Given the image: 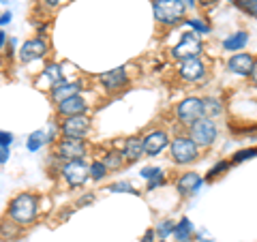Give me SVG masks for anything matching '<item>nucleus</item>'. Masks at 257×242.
<instances>
[{
    "label": "nucleus",
    "mask_w": 257,
    "mask_h": 242,
    "mask_svg": "<svg viewBox=\"0 0 257 242\" xmlns=\"http://www.w3.org/2000/svg\"><path fill=\"white\" fill-rule=\"evenodd\" d=\"M9 219L20 225V227H26L32 221L37 219V197L32 193H20L9 201Z\"/></svg>",
    "instance_id": "nucleus-1"
},
{
    "label": "nucleus",
    "mask_w": 257,
    "mask_h": 242,
    "mask_svg": "<svg viewBox=\"0 0 257 242\" xmlns=\"http://www.w3.org/2000/svg\"><path fill=\"white\" fill-rule=\"evenodd\" d=\"M187 3L184 0H152V13L155 20L163 26H176L184 20Z\"/></svg>",
    "instance_id": "nucleus-2"
},
{
    "label": "nucleus",
    "mask_w": 257,
    "mask_h": 242,
    "mask_svg": "<svg viewBox=\"0 0 257 242\" xmlns=\"http://www.w3.org/2000/svg\"><path fill=\"white\" fill-rule=\"evenodd\" d=\"M202 52H204V43H202V39L197 37V32L187 30V32H182L180 41L172 47V58L182 62L189 58H197Z\"/></svg>",
    "instance_id": "nucleus-3"
},
{
    "label": "nucleus",
    "mask_w": 257,
    "mask_h": 242,
    "mask_svg": "<svg viewBox=\"0 0 257 242\" xmlns=\"http://www.w3.org/2000/svg\"><path fill=\"white\" fill-rule=\"evenodd\" d=\"M170 150H172V161L178 165H189L199 157V146L193 142V137H184V135L176 137L170 144Z\"/></svg>",
    "instance_id": "nucleus-4"
},
{
    "label": "nucleus",
    "mask_w": 257,
    "mask_h": 242,
    "mask_svg": "<svg viewBox=\"0 0 257 242\" xmlns=\"http://www.w3.org/2000/svg\"><path fill=\"white\" fill-rule=\"evenodd\" d=\"M189 137H193V142H195L199 148H208V146H212L214 140L219 137V129H216L212 118L204 116L189 127Z\"/></svg>",
    "instance_id": "nucleus-5"
},
{
    "label": "nucleus",
    "mask_w": 257,
    "mask_h": 242,
    "mask_svg": "<svg viewBox=\"0 0 257 242\" xmlns=\"http://www.w3.org/2000/svg\"><path fill=\"white\" fill-rule=\"evenodd\" d=\"M204 116H206V107H204V99H199V96H187L176 105V118H178L180 125L191 127Z\"/></svg>",
    "instance_id": "nucleus-6"
},
{
    "label": "nucleus",
    "mask_w": 257,
    "mask_h": 242,
    "mask_svg": "<svg viewBox=\"0 0 257 242\" xmlns=\"http://www.w3.org/2000/svg\"><path fill=\"white\" fill-rule=\"evenodd\" d=\"M58 131L62 135V140H84L86 133L90 131V118L86 114L64 116V120L58 125Z\"/></svg>",
    "instance_id": "nucleus-7"
},
{
    "label": "nucleus",
    "mask_w": 257,
    "mask_h": 242,
    "mask_svg": "<svg viewBox=\"0 0 257 242\" xmlns=\"http://www.w3.org/2000/svg\"><path fill=\"white\" fill-rule=\"evenodd\" d=\"M62 178L67 180V184L71 189H79L84 187L86 180L90 178V165H86L82 159H75V161H67L62 165Z\"/></svg>",
    "instance_id": "nucleus-8"
},
{
    "label": "nucleus",
    "mask_w": 257,
    "mask_h": 242,
    "mask_svg": "<svg viewBox=\"0 0 257 242\" xmlns=\"http://www.w3.org/2000/svg\"><path fill=\"white\" fill-rule=\"evenodd\" d=\"M54 155L62 161H75L86 157V144L84 140H60L54 148Z\"/></svg>",
    "instance_id": "nucleus-9"
},
{
    "label": "nucleus",
    "mask_w": 257,
    "mask_h": 242,
    "mask_svg": "<svg viewBox=\"0 0 257 242\" xmlns=\"http://www.w3.org/2000/svg\"><path fill=\"white\" fill-rule=\"evenodd\" d=\"M99 82H101V86L105 88L107 92H111V94L124 90V88L128 86L126 67H116V69L107 71V73H101V75H99Z\"/></svg>",
    "instance_id": "nucleus-10"
},
{
    "label": "nucleus",
    "mask_w": 257,
    "mask_h": 242,
    "mask_svg": "<svg viewBox=\"0 0 257 242\" xmlns=\"http://www.w3.org/2000/svg\"><path fill=\"white\" fill-rule=\"evenodd\" d=\"M144 140V150H146V157H157L159 152H163L170 146V135L163 129H155L142 137Z\"/></svg>",
    "instance_id": "nucleus-11"
},
{
    "label": "nucleus",
    "mask_w": 257,
    "mask_h": 242,
    "mask_svg": "<svg viewBox=\"0 0 257 242\" xmlns=\"http://www.w3.org/2000/svg\"><path fill=\"white\" fill-rule=\"evenodd\" d=\"M178 75L184 79V82H202L206 77V64L202 62V58H189L182 60L178 67Z\"/></svg>",
    "instance_id": "nucleus-12"
},
{
    "label": "nucleus",
    "mask_w": 257,
    "mask_h": 242,
    "mask_svg": "<svg viewBox=\"0 0 257 242\" xmlns=\"http://www.w3.org/2000/svg\"><path fill=\"white\" fill-rule=\"evenodd\" d=\"M50 52V45H47L45 39H28L26 43L20 47V60L22 62H32L39 60Z\"/></svg>",
    "instance_id": "nucleus-13"
},
{
    "label": "nucleus",
    "mask_w": 257,
    "mask_h": 242,
    "mask_svg": "<svg viewBox=\"0 0 257 242\" xmlns=\"http://www.w3.org/2000/svg\"><path fill=\"white\" fill-rule=\"evenodd\" d=\"M253 64H255V58L251 54L240 52V54H234L227 60V69L231 71V73H236V75L248 77V75H251V71H253Z\"/></svg>",
    "instance_id": "nucleus-14"
},
{
    "label": "nucleus",
    "mask_w": 257,
    "mask_h": 242,
    "mask_svg": "<svg viewBox=\"0 0 257 242\" xmlns=\"http://www.w3.org/2000/svg\"><path fill=\"white\" fill-rule=\"evenodd\" d=\"M56 111H58L60 116H77V114H86L88 111V103L82 94H75V96H69V99H64L62 103L56 105Z\"/></svg>",
    "instance_id": "nucleus-15"
},
{
    "label": "nucleus",
    "mask_w": 257,
    "mask_h": 242,
    "mask_svg": "<svg viewBox=\"0 0 257 242\" xmlns=\"http://www.w3.org/2000/svg\"><path fill=\"white\" fill-rule=\"evenodd\" d=\"M202 182H204V178L197 172H184L180 178L176 180V191H178L182 197H187V195L197 193V189L202 187Z\"/></svg>",
    "instance_id": "nucleus-16"
},
{
    "label": "nucleus",
    "mask_w": 257,
    "mask_h": 242,
    "mask_svg": "<svg viewBox=\"0 0 257 242\" xmlns=\"http://www.w3.org/2000/svg\"><path fill=\"white\" fill-rule=\"evenodd\" d=\"M79 92H82V84L79 82H67V79H62V82H58L50 90V96H52V101L56 103V105H58V103H62L64 99L75 96Z\"/></svg>",
    "instance_id": "nucleus-17"
},
{
    "label": "nucleus",
    "mask_w": 257,
    "mask_h": 242,
    "mask_svg": "<svg viewBox=\"0 0 257 242\" xmlns=\"http://www.w3.org/2000/svg\"><path fill=\"white\" fill-rule=\"evenodd\" d=\"M144 155H146L144 140H140V137H128L124 142V148H122V157L126 163H135V161H140Z\"/></svg>",
    "instance_id": "nucleus-18"
},
{
    "label": "nucleus",
    "mask_w": 257,
    "mask_h": 242,
    "mask_svg": "<svg viewBox=\"0 0 257 242\" xmlns=\"http://www.w3.org/2000/svg\"><path fill=\"white\" fill-rule=\"evenodd\" d=\"M43 82H45V88H50V90H52V88L58 84V82H62V71H60L58 64H47V67L43 69V75H41V79L37 82V86L41 88Z\"/></svg>",
    "instance_id": "nucleus-19"
},
{
    "label": "nucleus",
    "mask_w": 257,
    "mask_h": 242,
    "mask_svg": "<svg viewBox=\"0 0 257 242\" xmlns=\"http://www.w3.org/2000/svg\"><path fill=\"white\" fill-rule=\"evenodd\" d=\"M248 43V35L246 32H234V35H229L227 39L223 41V50L225 52H240V50H244Z\"/></svg>",
    "instance_id": "nucleus-20"
},
{
    "label": "nucleus",
    "mask_w": 257,
    "mask_h": 242,
    "mask_svg": "<svg viewBox=\"0 0 257 242\" xmlns=\"http://www.w3.org/2000/svg\"><path fill=\"white\" fill-rule=\"evenodd\" d=\"M191 236H193V223L187 216H182L180 223H176V227H174V238L178 242H189Z\"/></svg>",
    "instance_id": "nucleus-21"
},
{
    "label": "nucleus",
    "mask_w": 257,
    "mask_h": 242,
    "mask_svg": "<svg viewBox=\"0 0 257 242\" xmlns=\"http://www.w3.org/2000/svg\"><path fill=\"white\" fill-rule=\"evenodd\" d=\"M45 142H50V137H47V133L43 131V129H39V131H32L30 133L28 142H26V148L30 152H39V150L45 146Z\"/></svg>",
    "instance_id": "nucleus-22"
},
{
    "label": "nucleus",
    "mask_w": 257,
    "mask_h": 242,
    "mask_svg": "<svg viewBox=\"0 0 257 242\" xmlns=\"http://www.w3.org/2000/svg\"><path fill=\"white\" fill-rule=\"evenodd\" d=\"M101 161H103V163H105L109 169H120V167H122V165L126 163V161H124V157H122V152H116V150L107 152V155L103 157Z\"/></svg>",
    "instance_id": "nucleus-23"
},
{
    "label": "nucleus",
    "mask_w": 257,
    "mask_h": 242,
    "mask_svg": "<svg viewBox=\"0 0 257 242\" xmlns=\"http://www.w3.org/2000/svg\"><path fill=\"white\" fill-rule=\"evenodd\" d=\"M107 174H109V167L103 163V161H92L90 163V178L92 180H103V178H107Z\"/></svg>",
    "instance_id": "nucleus-24"
},
{
    "label": "nucleus",
    "mask_w": 257,
    "mask_h": 242,
    "mask_svg": "<svg viewBox=\"0 0 257 242\" xmlns=\"http://www.w3.org/2000/svg\"><path fill=\"white\" fill-rule=\"evenodd\" d=\"M231 165H234V163H231V161H219V163H216V165L210 169V172H208L206 180H208V182H212L214 178H219V176H223L225 172H227V169H229Z\"/></svg>",
    "instance_id": "nucleus-25"
},
{
    "label": "nucleus",
    "mask_w": 257,
    "mask_h": 242,
    "mask_svg": "<svg viewBox=\"0 0 257 242\" xmlns=\"http://www.w3.org/2000/svg\"><path fill=\"white\" fill-rule=\"evenodd\" d=\"M184 24H187L189 28H193V30H197V35H208L210 32V24L208 22H202V20H195V18H189V20H184Z\"/></svg>",
    "instance_id": "nucleus-26"
},
{
    "label": "nucleus",
    "mask_w": 257,
    "mask_h": 242,
    "mask_svg": "<svg viewBox=\"0 0 257 242\" xmlns=\"http://www.w3.org/2000/svg\"><path fill=\"white\" fill-rule=\"evenodd\" d=\"M204 107H206V116H208V118H210V116H219L221 111H223L221 103L216 101V99H212V96H208V99H204Z\"/></svg>",
    "instance_id": "nucleus-27"
},
{
    "label": "nucleus",
    "mask_w": 257,
    "mask_h": 242,
    "mask_svg": "<svg viewBox=\"0 0 257 242\" xmlns=\"http://www.w3.org/2000/svg\"><path fill=\"white\" fill-rule=\"evenodd\" d=\"M257 157V146L255 148H246V150H238L234 157H231V163H242V161H248V159H255Z\"/></svg>",
    "instance_id": "nucleus-28"
},
{
    "label": "nucleus",
    "mask_w": 257,
    "mask_h": 242,
    "mask_svg": "<svg viewBox=\"0 0 257 242\" xmlns=\"http://www.w3.org/2000/svg\"><path fill=\"white\" fill-rule=\"evenodd\" d=\"M109 193H131V195H140L138 191H135L128 182H111L109 187H107Z\"/></svg>",
    "instance_id": "nucleus-29"
},
{
    "label": "nucleus",
    "mask_w": 257,
    "mask_h": 242,
    "mask_svg": "<svg viewBox=\"0 0 257 242\" xmlns=\"http://www.w3.org/2000/svg\"><path fill=\"white\" fill-rule=\"evenodd\" d=\"M236 7H238L240 11L248 13L251 18H257V0H238Z\"/></svg>",
    "instance_id": "nucleus-30"
},
{
    "label": "nucleus",
    "mask_w": 257,
    "mask_h": 242,
    "mask_svg": "<svg viewBox=\"0 0 257 242\" xmlns=\"http://www.w3.org/2000/svg\"><path fill=\"white\" fill-rule=\"evenodd\" d=\"M174 227H176V225L172 223V221H161L159 225H157V236H161V238H167V236H170V233H174Z\"/></svg>",
    "instance_id": "nucleus-31"
},
{
    "label": "nucleus",
    "mask_w": 257,
    "mask_h": 242,
    "mask_svg": "<svg viewBox=\"0 0 257 242\" xmlns=\"http://www.w3.org/2000/svg\"><path fill=\"white\" fill-rule=\"evenodd\" d=\"M161 174H163V169L155 167V165H152V167H144L142 172H140V176H142L144 180H152V178H157V176H161Z\"/></svg>",
    "instance_id": "nucleus-32"
},
{
    "label": "nucleus",
    "mask_w": 257,
    "mask_h": 242,
    "mask_svg": "<svg viewBox=\"0 0 257 242\" xmlns=\"http://www.w3.org/2000/svg\"><path fill=\"white\" fill-rule=\"evenodd\" d=\"M167 180H165V176L161 174V176H157V178H152V180H148V191H155V189H159V187H163Z\"/></svg>",
    "instance_id": "nucleus-33"
},
{
    "label": "nucleus",
    "mask_w": 257,
    "mask_h": 242,
    "mask_svg": "<svg viewBox=\"0 0 257 242\" xmlns=\"http://www.w3.org/2000/svg\"><path fill=\"white\" fill-rule=\"evenodd\" d=\"M11 142H13V135L9 131L0 133V146H11Z\"/></svg>",
    "instance_id": "nucleus-34"
},
{
    "label": "nucleus",
    "mask_w": 257,
    "mask_h": 242,
    "mask_svg": "<svg viewBox=\"0 0 257 242\" xmlns=\"http://www.w3.org/2000/svg\"><path fill=\"white\" fill-rule=\"evenodd\" d=\"M9 157H11V150H9V146H0V163H7L9 161Z\"/></svg>",
    "instance_id": "nucleus-35"
},
{
    "label": "nucleus",
    "mask_w": 257,
    "mask_h": 242,
    "mask_svg": "<svg viewBox=\"0 0 257 242\" xmlns=\"http://www.w3.org/2000/svg\"><path fill=\"white\" fill-rule=\"evenodd\" d=\"M11 18H13V13H11V11H5V13H3V20H0V24H3V28L7 26V24H11Z\"/></svg>",
    "instance_id": "nucleus-36"
},
{
    "label": "nucleus",
    "mask_w": 257,
    "mask_h": 242,
    "mask_svg": "<svg viewBox=\"0 0 257 242\" xmlns=\"http://www.w3.org/2000/svg\"><path fill=\"white\" fill-rule=\"evenodd\" d=\"M197 3L202 5V7H206V9H210V7H214L219 0H197Z\"/></svg>",
    "instance_id": "nucleus-37"
},
{
    "label": "nucleus",
    "mask_w": 257,
    "mask_h": 242,
    "mask_svg": "<svg viewBox=\"0 0 257 242\" xmlns=\"http://www.w3.org/2000/svg\"><path fill=\"white\" fill-rule=\"evenodd\" d=\"M155 233H157L155 229H148V231H146V236H144L140 242H152V238H155Z\"/></svg>",
    "instance_id": "nucleus-38"
},
{
    "label": "nucleus",
    "mask_w": 257,
    "mask_h": 242,
    "mask_svg": "<svg viewBox=\"0 0 257 242\" xmlns=\"http://www.w3.org/2000/svg\"><path fill=\"white\" fill-rule=\"evenodd\" d=\"M248 77H251V82L257 86V58H255V64H253V71H251V75H248Z\"/></svg>",
    "instance_id": "nucleus-39"
},
{
    "label": "nucleus",
    "mask_w": 257,
    "mask_h": 242,
    "mask_svg": "<svg viewBox=\"0 0 257 242\" xmlns=\"http://www.w3.org/2000/svg\"><path fill=\"white\" fill-rule=\"evenodd\" d=\"M0 45H3V50H5V45H7V32L5 30L0 32Z\"/></svg>",
    "instance_id": "nucleus-40"
},
{
    "label": "nucleus",
    "mask_w": 257,
    "mask_h": 242,
    "mask_svg": "<svg viewBox=\"0 0 257 242\" xmlns=\"http://www.w3.org/2000/svg\"><path fill=\"white\" fill-rule=\"evenodd\" d=\"M41 3H45L47 7H56V5L60 3V0H41Z\"/></svg>",
    "instance_id": "nucleus-41"
},
{
    "label": "nucleus",
    "mask_w": 257,
    "mask_h": 242,
    "mask_svg": "<svg viewBox=\"0 0 257 242\" xmlns=\"http://www.w3.org/2000/svg\"><path fill=\"white\" fill-rule=\"evenodd\" d=\"M184 3H187V7H195L197 0H184Z\"/></svg>",
    "instance_id": "nucleus-42"
},
{
    "label": "nucleus",
    "mask_w": 257,
    "mask_h": 242,
    "mask_svg": "<svg viewBox=\"0 0 257 242\" xmlns=\"http://www.w3.org/2000/svg\"><path fill=\"white\" fill-rule=\"evenodd\" d=\"M159 242H167V240H165V238H161V240H159Z\"/></svg>",
    "instance_id": "nucleus-43"
},
{
    "label": "nucleus",
    "mask_w": 257,
    "mask_h": 242,
    "mask_svg": "<svg viewBox=\"0 0 257 242\" xmlns=\"http://www.w3.org/2000/svg\"><path fill=\"white\" fill-rule=\"evenodd\" d=\"M229 3H234V5H236V3H238V0H229Z\"/></svg>",
    "instance_id": "nucleus-44"
}]
</instances>
